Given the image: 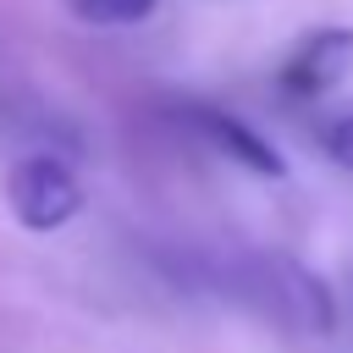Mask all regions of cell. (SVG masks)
<instances>
[{
  "label": "cell",
  "instance_id": "cell-5",
  "mask_svg": "<svg viewBox=\"0 0 353 353\" xmlns=\"http://www.w3.org/2000/svg\"><path fill=\"white\" fill-rule=\"evenodd\" d=\"M320 143H325V154H331L336 165H353V116L325 121V127H320Z\"/></svg>",
  "mask_w": 353,
  "mask_h": 353
},
{
  "label": "cell",
  "instance_id": "cell-2",
  "mask_svg": "<svg viewBox=\"0 0 353 353\" xmlns=\"http://www.w3.org/2000/svg\"><path fill=\"white\" fill-rule=\"evenodd\" d=\"M347 72H353V28L325 22V28L303 33V39L287 50V61L276 66V83H281L287 99H320V94H331Z\"/></svg>",
  "mask_w": 353,
  "mask_h": 353
},
{
  "label": "cell",
  "instance_id": "cell-3",
  "mask_svg": "<svg viewBox=\"0 0 353 353\" xmlns=\"http://www.w3.org/2000/svg\"><path fill=\"white\" fill-rule=\"evenodd\" d=\"M182 116H188V127H193L204 143H215L226 160L248 165L254 176H287L281 149H276L270 138H259L248 121H237L232 110H215V105H182Z\"/></svg>",
  "mask_w": 353,
  "mask_h": 353
},
{
  "label": "cell",
  "instance_id": "cell-1",
  "mask_svg": "<svg viewBox=\"0 0 353 353\" xmlns=\"http://www.w3.org/2000/svg\"><path fill=\"white\" fill-rule=\"evenodd\" d=\"M6 204H11L17 226H28V232H55V226H66V221L83 210V188H77V176H72L66 160H55V154H28V160H17V165L6 171Z\"/></svg>",
  "mask_w": 353,
  "mask_h": 353
},
{
  "label": "cell",
  "instance_id": "cell-4",
  "mask_svg": "<svg viewBox=\"0 0 353 353\" xmlns=\"http://www.w3.org/2000/svg\"><path fill=\"white\" fill-rule=\"evenodd\" d=\"M77 11L99 28H127V22H143L154 11V0H77Z\"/></svg>",
  "mask_w": 353,
  "mask_h": 353
}]
</instances>
